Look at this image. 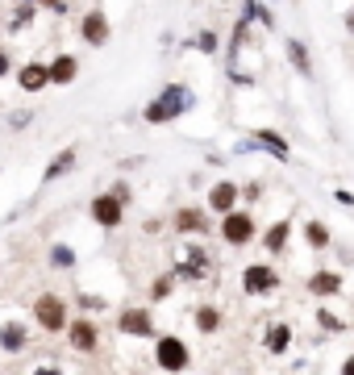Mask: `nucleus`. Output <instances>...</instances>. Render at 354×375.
<instances>
[{
    "mask_svg": "<svg viewBox=\"0 0 354 375\" xmlns=\"http://www.w3.org/2000/svg\"><path fill=\"white\" fill-rule=\"evenodd\" d=\"M34 321L50 333H59V329H67V300L63 296H54V292H46L34 300Z\"/></svg>",
    "mask_w": 354,
    "mask_h": 375,
    "instance_id": "nucleus-3",
    "label": "nucleus"
},
{
    "mask_svg": "<svg viewBox=\"0 0 354 375\" xmlns=\"http://www.w3.org/2000/svg\"><path fill=\"white\" fill-rule=\"evenodd\" d=\"M305 238H309V246H317V250L329 246V230H325L321 221H309V226H305Z\"/></svg>",
    "mask_w": 354,
    "mask_h": 375,
    "instance_id": "nucleus-22",
    "label": "nucleus"
},
{
    "mask_svg": "<svg viewBox=\"0 0 354 375\" xmlns=\"http://www.w3.org/2000/svg\"><path fill=\"white\" fill-rule=\"evenodd\" d=\"M221 238L229 242V246H242V242H250L255 238V217L250 213H238V209H229V213H221Z\"/></svg>",
    "mask_w": 354,
    "mask_h": 375,
    "instance_id": "nucleus-4",
    "label": "nucleus"
},
{
    "mask_svg": "<svg viewBox=\"0 0 354 375\" xmlns=\"http://www.w3.org/2000/svg\"><path fill=\"white\" fill-rule=\"evenodd\" d=\"M21 88L25 92H42V88H50V67H42V63H30V67H21Z\"/></svg>",
    "mask_w": 354,
    "mask_h": 375,
    "instance_id": "nucleus-11",
    "label": "nucleus"
},
{
    "mask_svg": "<svg viewBox=\"0 0 354 375\" xmlns=\"http://www.w3.org/2000/svg\"><path fill=\"white\" fill-rule=\"evenodd\" d=\"M342 371H346V375H354V359H346V363H342Z\"/></svg>",
    "mask_w": 354,
    "mask_h": 375,
    "instance_id": "nucleus-31",
    "label": "nucleus"
},
{
    "mask_svg": "<svg viewBox=\"0 0 354 375\" xmlns=\"http://www.w3.org/2000/svg\"><path fill=\"white\" fill-rule=\"evenodd\" d=\"M0 346H4L8 355H17V350L25 346V326H21V321H8V326L0 329Z\"/></svg>",
    "mask_w": 354,
    "mask_h": 375,
    "instance_id": "nucleus-16",
    "label": "nucleus"
},
{
    "mask_svg": "<svg viewBox=\"0 0 354 375\" xmlns=\"http://www.w3.org/2000/svg\"><path fill=\"white\" fill-rule=\"evenodd\" d=\"M30 21H34V0H25V4L17 8V21H13V25L21 30V25H30Z\"/></svg>",
    "mask_w": 354,
    "mask_h": 375,
    "instance_id": "nucleus-26",
    "label": "nucleus"
},
{
    "mask_svg": "<svg viewBox=\"0 0 354 375\" xmlns=\"http://www.w3.org/2000/svg\"><path fill=\"white\" fill-rule=\"evenodd\" d=\"M176 230L179 234H209V221L200 209H179L176 213Z\"/></svg>",
    "mask_w": 354,
    "mask_h": 375,
    "instance_id": "nucleus-13",
    "label": "nucleus"
},
{
    "mask_svg": "<svg viewBox=\"0 0 354 375\" xmlns=\"http://www.w3.org/2000/svg\"><path fill=\"white\" fill-rule=\"evenodd\" d=\"M171 283H176V276H159V280L150 283V296H154V300H167V296H171Z\"/></svg>",
    "mask_w": 354,
    "mask_h": 375,
    "instance_id": "nucleus-24",
    "label": "nucleus"
},
{
    "mask_svg": "<svg viewBox=\"0 0 354 375\" xmlns=\"http://www.w3.org/2000/svg\"><path fill=\"white\" fill-rule=\"evenodd\" d=\"M288 234H292V226H288V221H275V226L267 230V250H271V254H279V250L288 246Z\"/></svg>",
    "mask_w": 354,
    "mask_h": 375,
    "instance_id": "nucleus-17",
    "label": "nucleus"
},
{
    "mask_svg": "<svg viewBox=\"0 0 354 375\" xmlns=\"http://www.w3.org/2000/svg\"><path fill=\"white\" fill-rule=\"evenodd\" d=\"M209 271H213V259H209L205 246H183V250L176 254V276L179 280L200 283V280H209Z\"/></svg>",
    "mask_w": 354,
    "mask_h": 375,
    "instance_id": "nucleus-2",
    "label": "nucleus"
},
{
    "mask_svg": "<svg viewBox=\"0 0 354 375\" xmlns=\"http://www.w3.org/2000/svg\"><path fill=\"white\" fill-rule=\"evenodd\" d=\"M196 47H200V50H213V47H217V38H213V34H200V42H196Z\"/></svg>",
    "mask_w": 354,
    "mask_h": 375,
    "instance_id": "nucleus-29",
    "label": "nucleus"
},
{
    "mask_svg": "<svg viewBox=\"0 0 354 375\" xmlns=\"http://www.w3.org/2000/svg\"><path fill=\"white\" fill-rule=\"evenodd\" d=\"M4 75H8V54L0 50V80H4Z\"/></svg>",
    "mask_w": 354,
    "mask_h": 375,
    "instance_id": "nucleus-30",
    "label": "nucleus"
},
{
    "mask_svg": "<svg viewBox=\"0 0 354 375\" xmlns=\"http://www.w3.org/2000/svg\"><path fill=\"white\" fill-rule=\"evenodd\" d=\"M154 363H159L163 371H183V367H188V346H183L179 338H159Z\"/></svg>",
    "mask_w": 354,
    "mask_h": 375,
    "instance_id": "nucleus-6",
    "label": "nucleus"
},
{
    "mask_svg": "<svg viewBox=\"0 0 354 375\" xmlns=\"http://www.w3.org/2000/svg\"><path fill=\"white\" fill-rule=\"evenodd\" d=\"M288 54H292V67H296L300 75H312V63H309V50H305V42L288 38Z\"/></svg>",
    "mask_w": 354,
    "mask_h": 375,
    "instance_id": "nucleus-18",
    "label": "nucleus"
},
{
    "mask_svg": "<svg viewBox=\"0 0 354 375\" xmlns=\"http://www.w3.org/2000/svg\"><path fill=\"white\" fill-rule=\"evenodd\" d=\"M188 109H192V92L183 84H171V88H163L146 104V121L150 125H167V121H176L179 113H188Z\"/></svg>",
    "mask_w": 354,
    "mask_h": 375,
    "instance_id": "nucleus-1",
    "label": "nucleus"
},
{
    "mask_svg": "<svg viewBox=\"0 0 354 375\" xmlns=\"http://www.w3.org/2000/svg\"><path fill=\"white\" fill-rule=\"evenodd\" d=\"M221 326V313L213 309V305H205V309H196V329L200 333H213V329Z\"/></svg>",
    "mask_w": 354,
    "mask_h": 375,
    "instance_id": "nucleus-20",
    "label": "nucleus"
},
{
    "mask_svg": "<svg viewBox=\"0 0 354 375\" xmlns=\"http://www.w3.org/2000/svg\"><path fill=\"white\" fill-rule=\"evenodd\" d=\"M121 209H126V200H121L117 192H104V196H96V200H92V217H96L104 230L121 226Z\"/></svg>",
    "mask_w": 354,
    "mask_h": 375,
    "instance_id": "nucleus-7",
    "label": "nucleus"
},
{
    "mask_svg": "<svg viewBox=\"0 0 354 375\" xmlns=\"http://www.w3.org/2000/svg\"><path fill=\"white\" fill-rule=\"evenodd\" d=\"M50 263H54V267H71V263H75V250H71V246H54V250H50Z\"/></svg>",
    "mask_w": 354,
    "mask_h": 375,
    "instance_id": "nucleus-25",
    "label": "nucleus"
},
{
    "mask_svg": "<svg viewBox=\"0 0 354 375\" xmlns=\"http://www.w3.org/2000/svg\"><path fill=\"white\" fill-rule=\"evenodd\" d=\"M317 321H321V329H334V333L342 329V321H338V317H334L329 309H321V313H317Z\"/></svg>",
    "mask_w": 354,
    "mask_h": 375,
    "instance_id": "nucleus-27",
    "label": "nucleus"
},
{
    "mask_svg": "<svg viewBox=\"0 0 354 375\" xmlns=\"http://www.w3.org/2000/svg\"><path fill=\"white\" fill-rule=\"evenodd\" d=\"M117 326H121V333H133V338H150L154 333V321H150L146 309H126Z\"/></svg>",
    "mask_w": 354,
    "mask_h": 375,
    "instance_id": "nucleus-10",
    "label": "nucleus"
},
{
    "mask_svg": "<svg viewBox=\"0 0 354 375\" xmlns=\"http://www.w3.org/2000/svg\"><path fill=\"white\" fill-rule=\"evenodd\" d=\"M259 142H263L275 159H292V154H288V142L279 138V134H267V130H263V134H259Z\"/></svg>",
    "mask_w": 354,
    "mask_h": 375,
    "instance_id": "nucleus-23",
    "label": "nucleus"
},
{
    "mask_svg": "<svg viewBox=\"0 0 354 375\" xmlns=\"http://www.w3.org/2000/svg\"><path fill=\"white\" fill-rule=\"evenodd\" d=\"M288 342H292V329L288 326H271V333H267V350H271V355H283Z\"/></svg>",
    "mask_w": 354,
    "mask_h": 375,
    "instance_id": "nucleus-19",
    "label": "nucleus"
},
{
    "mask_svg": "<svg viewBox=\"0 0 354 375\" xmlns=\"http://www.w3.org/2000/svg\"><path fill=\"white\" fill-rule=\"evenodd\" d=\"M80 34H84L88 47H104V42H109V17H104L100 8H92L88 17H84V25H80Z\"/></svg>",
    "mask_w": 354,
    "mask_h": 375,
    "instance_id": "nucleus-9",
    "label": "nucleus"
},
{
    "mask_svg": "<svg viewBox=\"0 0 354 375\" xmlns=\"http://www.w3.org/2000/svg\"><path fill=\"white\" fill-rule=\"evenodd\" d=\"M238 196H242V188L225 180V184H217L213 192H209V204H213V213H229V209L238 204Z\"/></svg>",
    "mask_w": 354,
    "mask_h": 375,
    "instance_id": "nucleus-12",
    "label": "nucleus"
},
{
    "mask_svg": "<svg viewBox=\"0 0 354 375\" xmlns=\"http://www.w3.org/2000/svg\"><path fill=\"white\" fill-rule=\"evenodd\" d=\"M34 4H46V8H54V13H67V0H34Z\"/></svg>",
    "mask_w": 354,
    "mask_h": 375,
    "instance_id": "nucleus-28",
    "label": "nucleus"
},
{
    "mask_svg": "<svg viewBox=\"0 0 354 375\" xmlns=\"http://www.w3.org/2000/svg\"><path fill=\"white\" fill-rule=\"evenodd\" d=\"M309 292L312 296H338L342 292V276L338 271H317L309 280Z\"/></svg>",
    "mask_w": 354,
    "mask_h": 375,
    "instance_id": "nucleus-14",
    "label": "nucleus"
},
{
    "mask_svg": "<svg viewBox=\"0 0 354 375\" xmlns=\"http://www.w3.org/2000/svg\"><path fill=\"white\" fill-rule=\"evenodd\" d=\"M242 288H246L250 296H271V292L279 288V276H275L267 263H250V267L242 271Z\"/></svg>",
    "mask_w": 354,
    "mask_h": 375,
    "instance_id": "nucleus-5",
    "label": "nucleus"
},
{
    "mask_svg": "<svg viewBox=\"0 0 354 375\" xmlns=\"http://www.w3.org/2000/svg\"><path fill=\"white\" fill-rule=\"evenodd\" d=\"M75 71H80V63H75L71 54H59V59L50 63V84H71Z\"/></svg>",
    "mask_w": 354,
    "mask_h": 375,
    "instance_id": "nucleus-15",
    "label": "nucleus"
},
{
    "mask_svg": "<svg viewBox=\"0 0 354 375\" xmlns=\"http://www.w3.org/2000/svg\"><path fill=\"white\" fill-rule=\"evenodd\" d=\"M71 167H75V150H63V154L46 167V184H50V180H59V176H63V171H71Z\"/></svg>",
    "mask_w": 354,
    "mask_h": 375,
    "instance_id": "nucleus-21",
    "label": "nucleus"
},
{
    "mask_svg": "<svg viewBox=\"0 0 354 375\" xmlns=\"http://www.w3.org/2000/svg\"><path fill=\"white\" fill-rule=\"evenodd\" d=\"M346 25H350V34H354V13H350V17H346Z\"/></svg>",
    "mask_w": 354,
    "mask_h": 375,
    "instance_id": "nucleus-32",
    "label": "nucleus"
},
{
    "mask_svg": "<svg viewBox=\"0 0 354 375\" xmlns=\"http://www.w3.org/2000/svg\"><path fill=\"white\" fill-rule=\"evenodd\" d=\"M67 338H71V346H75L80 355H92V350L100 346L96 321H88V317H80V321H67Z\"/></svg>",
    "mask_w": 354,
    "mask_h": 375,
    "instance_id": "nucleus-8",
    "label": "nucleus"
}]
</instances>
